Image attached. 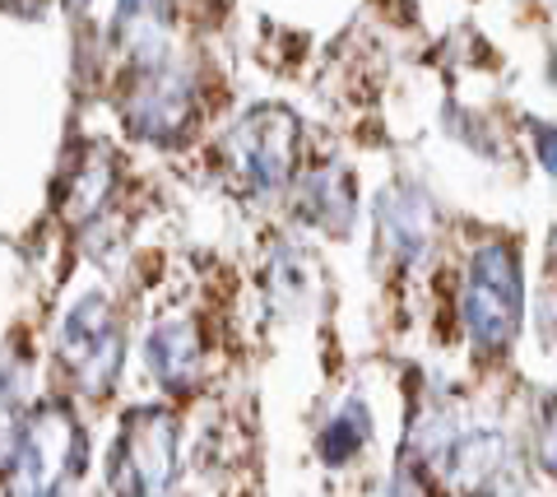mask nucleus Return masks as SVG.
I'll return each mask as SVG.
<instances>
[{"instance_id":"f257e3e1","label":"nucleus","mask_w":557,"mask_h":497,"mask_svg":"<svg viewBox=\"0 0 557 497\" xmlns=\"http://www.w3.org/2000/svg\"><path fill=\"white\" fill-rule=\"evenodd\" d=\"M84 465V433L65 405H38L20 423L14 488L20 497H61Z\"/></svg>"},{"instance_id":"f03ea898","label":"nucleus","mask_w":557,"mask_h":497,"mask_svg":"<svg viewBox=\"0 0 557 497\" xmlns=\"http://www.w3.org/2000/svg\"><path fill=\"white\" fill-rule=\"evenodd\" d=\"M108 474L116 497H168L177 479V419L159 405L126 414Z\"/></svg>"},{"instance_id":"7ed1b4c3","label":"nucleus","mask_w":557,"mask_h":497,"mask_svg":"<svg viewBox=\"0 0 557 497\" xmlns=\"http://www.w3.org/2000/svg\"><path fill=\"white\" fill-rule=\"evenodd\" d=\"M520 265L507 247H483L465 284V331L479 349H507L520 325Z\"/></svg>"},{"instance_id":"20e7f679","label":"nucleus","mask_w":557,"mask_h":497,"mask_svg":"<svg viewBox=\"0 0 557 497\" xmlns=\"http://www.w3.org/2000/svg\"><path fill=\"white\" fill-rule=\"evenodd\" d=\"M293 153H298V116L288 108H256L228 135L233 173L256 196H270L293 177Z\"/></svg>"},{"instance_id":"39448f33","label":"nucleus","mask_w":557,"mask_h":497,"mask_svg":"<svg viewBox=\"0 0 557 497\" xmlns=\"http://www.w3.org/2000/svg\"><path fill=\"white\" fill-rule=\"evenodd\" d=\"M61 353L65 363L79 372L84 390H108L112 376L121 368V331L112 325L108 298H84L70 307V316L61 321Z\"/></svg>"},{"instance_id":"423d86ee","label":"nucleus","mask_w":557,"mask_h":497,"mask_svg":"<svg viewBox=\"0 0 557 497\" xmlns=\"http://www.w3.org/2000/svg\"><path fill=\"white\" fill-rule=\"evenodd\" d=\"M190 98L196 94H190L186 71H177L172 61H153V65H145V75L135 84L126 122L135 135L163 145L172 135H182V126L190 122Z\"/></svg>"},{"instance_id":"0eeeda50","label":"nucleus","mask_w":557,"mask_h":497,"mask_svg":"<svg viewBox=\"0 0 557 497\" xmlns=\"http://www.w3.org/2000/svg\"><path fill=\"white\" fill-rule=\"evenodd\" d=\"M376 224H381V243L391 247V256L413 261V256H423L432 237V204L413 186H391L376 200Z\"/></svg>"},{"instance_id":"6e6552de","label":"nucleus","mask_w":557,"mask_h":497,"mask_svg":"<svg viewBox=\"0 0 557 497\" xmlns=\"http://www.w3.org/2000/svg\"><path fill=\"white\" fill-rule=\"evenodd\" d=\"M149 368L168 390H190L200 376V335L190 321H163L149 335Z\"/></svg>"},{"instance_id":"1a4fd4ad","label":"nucleus","mask_w":557,"mask_h":497,"mask_svg":"<svg viewBox=\"0 0 557 497\" xmlns=\"http://www.w3.org/2000/svg\"><path fill=\"white\" fill-rule=\"evenodd\" d=\"M302 204L317 224L344 233L348 228V214H354V182H348L344 167H321L311 173L302 186Z\"/></svg>"},{"instance_id":"9d476101","label":"nucleus","mask_w":557,"mask_h":497,"mask_svg":"<svg viewBox=\"0 0 557 497\" xmlns=\"http://www.w3.org/2000/svg\"><path fill=\"white\" fill-rule=\"evenodd\" d=\"M163 24H168L163 0H121L116 5V38L131 51H139V57H153V51H159Z\"/></svg>"},{"instance_id":"9b49d317","label":"nucleus","mask_w":557,"mask_h":497,"mask_svg":"<svg viewBox=\"0 0 557 497\" xmlns=\"http://www.w3.org/2000/svg\"><path fill=\"white\" fill-rule=\"evenodd\" d=\"M368 437H372L368 405H362V400H348V405H344V414L321 433V460H330V465H344V460L354 456Z\"/></svg>"},{"instance_id":"f8f14e48","label":"nucleus","mask_w":557,"mask_h":497,"mask_svg":"<svg viewBox=\"0 0 557 497\" xmlns=\"http://www.w3.org/2000/svg\"><path fill=\"white\" fill-rule=\"evenodd\" d=\"M108 186H112V159L108 153H94L89 167H84L79 182H75V196H70V219H75V224L94 219L102 196H108Z\"/></svg>"},{"instance_id":"ddd939ff","label":"nucleus","mask_w":557,"mask_h":497,"mask_svg":"<svg viewBox=\"0 0 557 497\" xmlns=\"http://www.w3.org/2000/svg\"><path fill=\"white\" fill-rule=\"evenodd\" d=\"M20 400H14L10 386H0V465L14 460V447H20Z\"/></svg>"},{"instance_id":"4468645a","label":"nucleus","mask_w":557,"mask_h":497,"mask_svg":"<svg viewBox=\"0 0 557 497\" xmlns=\"http://www.w3.org/2000/svg\"><path fill=\"white\" fill-rule=\"evenodd\" d=\"M539 159H544V173H553L557 159H553V131L548 126H539Z\"/></svg>"},{"instance_id":"2eb2a0df","label":"nucleus","mask_w":557,"mask_h":497,"mask_svg":"<svg viewBox=\"0 0 557 497\" xmlns=\"http://www.w3.org/2000/svg\"><path fill=\"white\" fill-rule=\"evenodd\" d=\"M65 5H70V10H84V5H89V0H65Z\"/></svg>"}]
</instances>
